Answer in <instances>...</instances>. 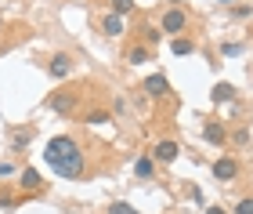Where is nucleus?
Returning <instances> with one entry per match:
<instances>
[{"instance_id":"f03ea898","label":"nucleus","mask_w":253,"mask_h":214,"mask_svg":"<svg viewBox=\"0 0 253 214\" xmlns=\"http://www.w3.org/2000/svg\"><path fill=\"white\" fill-rule=\"evenodd\" d=\"M185 26H188V18H185V11H181V7H170L163 15V33H181Z\"/></svg>"},{"instance_id":"2eb2a0df","label":"nucleus","mask_w":253,"mask_h":214,"mask_svg":"<svg viewBox=\"0 0 253 214\" xmlns=\"http://www.w3.org/2000/svg\"><path fill=\"white\" fill-rule=\"evenodd\" d=\"M130 7H134V0H112V15H120V18H123Z\"/></svg>"},{"instance_id":"423d86ee","label":"nucleus","mask_w":253,"mask_h":214,"mask_svg":"<svg viewBox=\"0 0 253 214\" xmlns=\"http://www.w3.org/2000/svg\"><path fill=\"white\" fill-rule=\"evenodd\" d=\"M145 91L148 95H152V98H167L170 95V84H167V76H148V80H145Z\"/></svg>"},{"instance_id":"7ed1b4c3","label":"nucleus","mask_w":253,"mask_h":214,"mask_svg":"<svg viewBox=\"0 0 253 214\" xmlns=\"http://www.w3.org/2000/svg\"><path fill=\"white\" fill-rule=\"evenodd\" d=\"M152 156L159 163H174L177 160V142H170V138H163V142H156V149H152Z\"/></svg>"},{"instance_id":"9d476101","label":"nucleus","mask_w":253,"mask_h":214,"mask_svg":"<svg viewBox=\"0 0 253 214\" xmlns=\"http://www.w3.org/2000/svg\"><path fill=\"white\" fill-rule=\"evenodd\" d=\"M170 51H174V54H192V51H195V44H192L188 37H174V44H170Z\"/></svg>"},{"instance_id":"4468645a","label":"nucleus","mask_w":253,"mask_h":214,"mask_svg":"<svg viewBox=\"0 0 253 214\" xmlns=\"http://www.w3.org/2000/svg\"><path fill=\"white\" fill-rule=\"evenodd\" d=\"M126 62H130V65H145L148 62V51L145 48H134L130 54H126Z\"/></svg>"},{"instance_id":"20e7f679","label":"nucleus","mask_w":253,"mask_h":214,"mask_svg":"<svg viewBox=\"0 0 253 214\" xmlns=\"http://www.w3.org/2000/svg\"><path fill=\"white\" fill-rule=\"evenodd\" d=\"M47 69H51V76H54V80H65V76L73 73V58H69V54H54Z\"/></svg>"},{"instance_id":"6e6552de","label":"nucleus","mask_w":253,"mask_h":214,"mask_svg":"<svg viewBox=\"0 0 253 214\" xmlns=\"http://www.w3.org/2000/svg\"><path fill=\"white\" fill-rule=\"evenodd\" d=\"M101 29H105V37H120V33H123V18L120 15H105Z\"/></svg>"},{"instance_id":"6ab92c4d","label":"nucleus","mask_w":253,"mask_h":214,"mask_svg":"<svg viewBox=\"0 0 253 214\" xmlns=\"http://www.w3.org/2000/svg\"><path fill=\"white\" fill-rule=\"evenodd\" d=\"M109 112H87V123H105Z\"/></svg>"},{"instance_id":"412c9836","label":"nucleus","mask_w":253,"mask_h":214,"mask_svg":"<svg viewBox=\"0 0 253 214\" xmlns=\"http://www.w3.org/2000/svg\"><path fill=\"white\" fill-rule=\"evenodd\" d=\"M4 174H15V167H11V163H0V178H4Z\"/></svg>"},{"instance_id":"dca6fc26","label":"nucleus","mask_w":253,"mask_h":214,"mask_svg":"<svg viewBox=\"0 0 253 214\" xmlns=\"http://www.w3.org/2000/svg\"><path fill=\"white\" fill-rule=\"evenodd\" d=\"M54 109H58V112H69V109H73V98H54V102H51Z\"/></svg>"},{"instance_id":"f257e3e1","label":"nucleus","mask_w":253,"mask_h":214,"mask_svg":"<svg viewBox=\"0 0 253 214\" xmlns=\"http://www.w3.org/2000/svg\"><path fill=\"white\" fill-rule=\"evenodd\" d=\"M43 160H47V167L58 178H80L84 174V153H80V145L73 138H65V134H58V138L47 142V149H43Z\"/></svg>"},{"instance_id":"9b49d317","label":"nucleus","mask_w":253,"mask_h":214,"mask_svg":"<svg viewBox=\"0 0 253 214\" xmlns=\"http://www.w3.org/2000/svg\"><path fill=\"white\" fill-rule=\"evenodd\" d=\"M203 134H206V142H224V127H221V123H206V127H203Z\"/></svg>"},{"instance_id":"aec40b11","label":"nucleus","mask_w":253,"mask_h":214,"mask_svg":"<svg viewBox=\"0 0 253 214\" xmlns=\"http://www.w3.org/2000/svg\"><path fill=\"white\" fill-rule=\"evenodd\" d=\"M239 51H243V44H224V54H228V58H235Z\"/></svg>"},{"instance_id":"f3484780","label":"nucleus","mask_w":253,"mask_h":214,"mask_svg":"<svg viewBox=\"0 0 253 214\" xmlns=\"http://www.w3.org/2000/svg\"><path fill=\"white\" fill-rule=\"evenodd\" d=\"M235 214H253V200H239V204H235Z\"/></svg>"},{"instance_id":"a211bd4d","label":"nucleus","mask_w":253,"mask_h":214,"mask_svg":"<svg viewBox=\"0 0 253 214\" xmlns=\"http://www.w3.org/2000/svg\"><path fill=\"white\" fill-rule=\"evenodd\" d=\"M26 142H29V131H15V149H26Z\"/></svg>"},{"instance_id":"4be33fe9","label":"nucleus","mask_w":253,"mask_h":214,"mask_svg":"<svg viewBox=\"0 0 253 214\" xmlns=\"http://www.w3.org/2000/svg\"><path fill=\"white\" fill-rule=\"evenodd\" d=\"M206 214H224L221 207H206Z\"/></svg>"},{"instance_id":"f8f14e48","label":"nucleus","mask_w":253,"mask_h":214,"mask_svg":"<svg viewBox=\"0 0 253 214\" xmlns=\"http://www.w3.org/2000/svg\"><path fill=\"white\" fill-rule=\"evenodd\" d=\"M134 171H137V178H152V156H141L134 163Z\"/></svg>"},{"instance_id":"39448f33","label":"nucleus","mask_w":253,"mask_h":214,"mask_svg":"<svg viewBox=\"0 0 253 214\" xmlns=\"http://www.w3.org/2000/svg\"><path fill=\"white\" fill-rule=\"evenodd\" d=\"M235 174H239V163H235V160H228V156L213 163V178H217V182H232Z\"/></svg>"},{"instance_id":"0eeeda50","label":"nucleus","mask_w":253,"mask_h":214,"mask_svg":"<svg viewBox=\"0 0 253 214\" xmlns=\"http://www.w3.org/2000/svg\"><path fill=\"white\" fill-rule=\"evenodd\" d=\"M18 185L26 189V193H37V189H40V171H37V167H26L22 178H18Z\"/></svg>"},{"instance_id":"ddd939ff","label":"nucleus","mask_w":253,"mask_h":214,"mask_svg":"<svg viewBox=\"0 0 253 214\" xmlns=\"http://www.w3.org/2000/svg\"><path fill=\"white\" fill-rule=\"evenodd\" d=\"M109 214H141V211L130 207V204H123V200H116V204H109Z\"/></svg>"},{"instance_id":"1a4fd4ad","label":"nucleus","mask_w":253,"mask_h":214,"mask_svg":"<svg viewBox=\"0 0 253 214\" xmlns=\"http://www.w3.org/2000/svg\"><path fill=\"white\" fill-rule=\"evenodd\" d=\"M235 98V87L232 84H217L213 87V102H232Z\"/></svg>"}]
</instances>
